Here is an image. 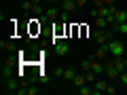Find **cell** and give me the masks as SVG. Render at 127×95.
Here are the masks:
<instances>
[{
    "mask_svg": "<svg viewBox=\"0 0 127 95\" xmlns=\"http://www.w3.org/2000/svg\"><path fill=\"white\" fill-rule=\"evenodd\" d=\"M114 66H117V70H119V72L127 70V68H125V57H114Z\"/></svg>",
    "mask_w": 127,
    "mask_h": 95,
    "instance_id": "2e32d148",
    "label": "cell"
},
{
    "mask_svg": "<svg viewBox=\"0 0 127 95\" xmlns=\"http://www.w3.org/2000/svg\"><path fill=\"white\" fill-rule=\"evenodd\" d=\"M76 93L78 95H97V91H95V87H91L89 82H85L83 87H78V89H76Z\"/></svg>",
    "mask_w": 127,
    "mask_h": 95,
    "instance_id": "ba28073f",
    "label": "cell"
},
{
    "mask_svg": "<svg viewBox=\"0 0 127 95\" xmlns=\"http://www.w3.org/2000/svg\"><path fill=\"white\" fill-rule=\"evenodd\" d=\"M32 2H34V4H42V0H32Z\"/></svg>",
    "mask_w": 127,
    "mask_h": 95,
    "instance_id": "4dcf8cb0",
    "label": "cell"
},
{
    "mask_svg": "<svg viewBox=\"0 0 127 95\" xmlns=\"http://www.w3.org/2000/svg\"><path fill=\"white\" fill-rule=\"evenodd\" d=\"M125 53H127V45H125Z\"/></svg>",
    "mask_w": 127,
    "mask_h": 95,
    "instance_id": "d6a6232c",
    "label": "cell"
},
{
    "mask_svg": "<svg viewBox=\"0 0 127 95\" xmlns=\"http://www.w3.org/2000/svg\"><path fill=\"white\" fill-rule=\"evenodd\" d=\"M53 76L55 78H64V68H55L53 70Z\"/></svg>",
    "mask_w": 127,
    "mask_h": 95,
    "instance_id": "cb8c5ba5",
    "label": "cell"
},
{
    "mask_svg": "<svg viewBox=\"0 0 127 95\" xmlns=\"http://www.w3.org/2000/svg\"><path fill=\"white\" fill-rule=\"evenodd\" d=\"M95 27L106 30V27H110V23H108V19H106V17H95Z\"/></svg>",
    "mask_w": 127,
    "mask_h": 95,
    "instance_id": "9a60e30c",
    "label": "cell"
},
{
    "mask_svg": "<svg viewBox=\"0 0 127 95\" xmlns=\"http://www.w3.org/2000/svg\"><path fill=\"white\" fill-rule=\"evenodd\" d=\"M125 68H127V57H125Z\"/></svg>",
    "mask_w": 127,
    "mask_h": 95,
    "instance_id": "1f68e13d",
    "label": "cell"
},
{
    "mask_svg": "<svg viewBox=\"0 0 127 95\" xmlns=\"http://www.w3.org/2000/svg\"><path fill=\"white\" fill-rule=\"evenodd\" d=\"M119 76H121V72L117 70L114 61H108L106 63V78H108V80H119Z\"/></svg>",
    "mask_w": 127,
    "mask_h": 95,
    "instance_id": "5b68a950",
    "label": "cell"
},
{
    "mask_svg": "<svg viewBox=\"0 0 127 95\" xmlns=\"http://www.w3.org/2000/svg\"><path fill=\"white\" fill-rule=\"evenodd\" d=\"M91 38H93L97 45H106L108 40H112V38H114V30L110 32V30H102V27H95V30L91 32Z\"/></svg>",
    "mask_w": 127,
    "mask_h": 95,
    "instance_id": "6da1fadb",
    "label": "cell"
},
{
    "mask_svg": "<svg viewBox=\"0 0 127 95\" xmlns=\"http://www.w3.org/2000/svg\"><path fill=\"white\" fill-rule=\"evenodd\" d=\"M59 11L62 9H57V6H47V11H45V15H47V19L49 21H55V19H59Z\"/></svg>",
    "mask_w": 127,
    "mask_h": 95,
    "instance_id": "52a82bcc",
    "label": "cell"
},
{
    "mask_svg": "<svg viewBox=\"0 0 127 95\" xmlns=\"http://www.w3.org/2000/svg\"><path fill=\"white\" fill-rule=\"evenodd\" d=\"M87 2H89V0H76V6H85Z\"/></svg>",
    "mask_w": 127,
    "mask_h": 95,
    "instance_id": "83f0119b",
    "label": "cell"
},
{
    "mask_svg": "<svg viewBox=\"0 0 127 95\" xmlns=\"http://www.w3.org/2000/svg\"><path fill=\"white\" fill-rule=\"evenodd\" d=\"M85 72H83V74H76V76H74V80H72V87H74V89H78V87H83V85H85Z\"/></svg>",
    "mask_w": 127,
    "mask_h": 95,
    "instance_id": "5bb4252c",
    "label": "cell"
},
{
    "mask_svg": "<svg viewBox=\"0 0 127 95\" xmlns=\"http://www.w3.org/2000/svg\"><path fill=\"white\" fill-rule=\"evenodd\" d=\"M106 55H110V51H108V42H106V45H97V49H95L93 57H95V59H104Z\"/></svg>",
    "mask_w": 127,
    "mask_h": 95,
    "instance_id": "8992f818",
    "label": "cell"
},
{
    "mask_svg": "<svg viewBox=\"0 0 127 95\" xmlns=\"http://www.w3.org/2000/svg\"><path fill=\"white\" fill-rule=\"evenodd\" d=\"M19 87H21V82L17 80V78H9V80H4L2 82V93H6V95H17V91H19Z\"/></svg>",
    "mask_w": 127,
    "mask_h": 95,
    "instance_id": "277c9868",
    "label": "cell"
},
{
    "mask_svg": "<svg viewBox=\"0 0 127 95\" xmlns=\"http://www.w3.org/2000/svg\"><path fill=\"white\" fill-rule=\"evenodd\" d=\"M114 32L117 34H123V36H127V21L119 23V25H114Z\"/></svg>",
    "mask_w": 127,
    "mask_h": 95,
    "instance_id": "e0dca14e",
    "label": "cell"
},
{
    "mask_svg": "<svg viewBox=\"0 0 127 95\" xmlns=\"http://www.w3.org/2000/svg\"><path fill=\"white\" fill-rule=\"evenodd\" d=\"M106 2V6H114V0H104Z\"/></svg>",
    "mask_w": 127,
    "mask_h": 95,
    "instance_id": "f1b7e54d",
    "label": "cell"
},
{
    "mask_svg": "<svg viewBox=\"0 0 127 95\" xmlns=\"http://www.w3.org/2000/svg\"><path fill=\"white\" fill-rule=\"evenodd\" d=\"M85 80L89 82V85H93V82L97 80V74H95L93 70H89V72H85Z\"/></svg>",
    "mask_w": 127,
    "mask_h": 95,
    "instance_id": "ac0fdd59",
    "label": "cell"
},
{
    "mask_svg": "<svg viewBox=\"0 0 127 95\" xmlns=\"http://www.w3.org/2000/svg\"><path fill=\"white\" fill-rule=\"evenodd\" d=\"M13 63H4L2 66V82L9 80V78H13V68H11Z\"/></svg>",
    "mask_w": 127,
    "mask_h": 95,
    "instance_id": "7c38bea8",
    "label": "cell"
},
{
    "mask_svg": "<svg viewBox=\"0 0 127 95\" xmlns=\"http://www.w3.org/2000/svg\"><path fill=\"white\" fill-rule=\"evenodd\" d=\"M47 4H55V2H57V0H45Z\"/></svg>",
    "mask_w": 127,
    "mask_h": 95,
    "instance_id": "f546056e",
    "label": "cell"
},
{
    "mask_svg": "<svg viewBox=\"0 0 127 95\" xmlns=\"http://www.w3.org/2000/svg\"><path fill=\"white\" fill-rule=\"evenodd\" d=\"M108 51H110L112 57H123L125 47H123V42L119 40V38H112V40H108Z\"/></svg>",
    "mask_w": 127,
    "mask_h": 95,
    "instance_id": "3957f363",
    "label": "cell"
},
{
    "mask_svg": "<svg viewBox=\"0 0 127 95\" xmlns=\"http://www.w3.org/2000/svg\"><path fill=\"white\" fill-rule=\"evenodd\" d=\"M119 82H121L123 87H127V70H123V72H121V76H119Z\"/></svg>",
    "mask_w": 127,
    "mask_h": 95,
    "instance_id": "7402d4cb",
    "label": "cell"
},
{
    "mask_svg": "<svg viewBox=\"0 0 127 95\" xmlns=\"http://www.w3.org/2000/svg\"><path fill=\"white\" fill-rule=\"evenodd\" d=\"M34 9V2L32 0H26V2H21V11H32Z\"/></svg>",
    "mask_w": 127,
    "mask_h": 95,
    "instance_id": "44dd1931",
    "label": "cell"
},
{
    "mask_svg": "<svg viewBox=\"0 0 127 95\" xmlns=\"http://www.w3.org/2000/svg\"><path fill=\"white\" fill-rule=\"evenodd\" d=\"M108 85H110L108 78H106V80H95V82H93V87H95V91H97V95H100V93H106Z\"/></svg>",
    "mask_w": 127,
    "mask_h": 95,
    "instance_id": "30bf717a",
    "label": "cell"
},
{
    "mask_svg": "<svg viewBox=\"0 0 127 95\" xmlns=\"http://www.w3.org/2000/svg\"><path fill=\"white\" fill-rule=\"evenodd\" d=\"M59 19H62L64 23H68V19H70V13H66V11H59Z\"/></svg>",
    "mask_w": 127,
    "mask_h": 95,
    "instance_id": "603a6c76",
    "label": "cell"
},
{
    "mask_svg": "<svg viewBox=\"0 0 127 95\" xmlns=\"http://www.w3.org/2000/svg\"><path fill=\"white\" fill-rule=\"evenodd\" d=\"M114 25H119V23H123V21H127V11L125 9H117V13H114Z\"/></svg>",
    "mask_w": 127,
    "mask_h": 95,
    "instance_id": "8fae6325",
    "label": "cell"
},
{
    "mask_svg": "<svg viewBox=\"0 0 127 95\" xmlns=\"http://www.w3.org/2000/svg\"><path fill=\"white\" fill-rule=\"evenodd\" d=\"M0 47H2V51H15V49H17L15 42H4V40L0 42Z\"/></svg>",
    "mask_w": 127,
    "mask_h": 95,
    "instance_id": "ffe728a7",
    "label": "cell"
},
{
    "mask_svg": "<svg viewBox=\"0 0 127 95\" xmlns=\"http://www.w3.org/2000/svg\"><path fill=\"white\" fill-rule=\"evenodd\" d=\"M91 61H93V55H91L89 59H85V61L81 63V68H83V72H89V70H91Z\"/></svg>",
    "mask_w": 127,
    "mask_h": 95,
    "instance_id": "d6986e66",
    "label": "cell"
},
{
    "mask_svg": "<svg viewBox=\"0 0 127 95\" xmlns=\"http://www.w3.org/2000/svg\"><path fill=\"white\" fill-rule=\"evenodd\" d=\"M78 6H76V0H62V11L66 13H74Z\"/></svg>",
    "mask_w": 127,
    "mask_h": 95,
    "instance_id": "9c48e42d",
    "label": "cell"
},
{
    "mask_svg": "<svg viewBox=\"0 0 127 95\" xmlns=\"http://www.w3.org/2000/svg\"><path fill=\"white\" fill-rule=\"evenodd\" d=\"M74 76H76V70H74V68H64V80L72 82Z\"/></svg>",
    "mask_w": 127,
    "mask_h": 95,
    "instance_id": "4fadbf2b",
    "label": "cell"
},
{
    "mask_svg": "<svg viewBox=\"0 0 127 95\" xmlns=\"http://www.w3.org/2000/svg\"><path fill=\"white\" fill-rule=\"evenodd\" d=\"M91 17H93V19H95V17H100V11L95 9V6H93V11H91Z\"/></svg>",
    "mask_w": 127,
    "mask_h": 95,
    "instance_id": "4316f807",
    "label": "cell"
},
{
    "mask_svg": "<svg viewBox=\"0 0 127 95\" xmlns=\"http://www.w3.org/2000/svg\"><path fill=\"white\" fill-rule=\"evenodd\" d=\"M104 4H106L104 0H93V6H95V9H100V6H104Z\"/></svg>",
    "mask_w": 127,
    "mask_h": 95,
    "instance_id": "484cf974",
    "label": "cell"
},
{
    "mask_svg": "<svg viewBox=\"0 0 127 95\" xmlns=\"http://www.w3.org/2000/svg\"><path fill=\"white\" fill-rule=\"evenodd\" d=\"M117 87H114V85H108V89H106V93H108V95H114V93H117Z\"/></svg>",
    "mask_w": 127,
    "mask_h": 95,
    "instance_id": "d4e9b609",
    "label": "cell"
},
{
    "mask_svg": "<svg viewBox=\"0 0 127 95\" xmlns=\"http://www.w3.org/2000/svg\"><path fill=\"white\" fill-rule=\"evenodd\" d=\"M53 49H55V55H62V57H66V55L70 53V45L64 40V38H59V36L53 38Z\"/></svg>",
    "mask_w": 127,
    "mask_h": 95,
    "instance_id": "7a4b0ae2",
    "label": "cell"
}]
</instances>
